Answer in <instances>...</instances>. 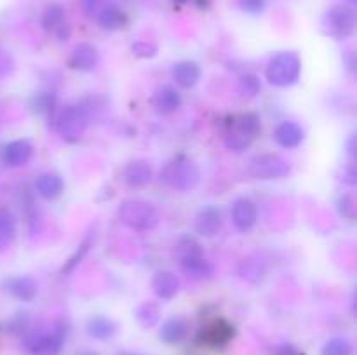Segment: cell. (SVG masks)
<instances>
[{"mask_svg": "<svg viewBox=\"0 0 357 355\" xmlns=\"http://www.w3.org/2000/svg\"><path fill=\"white\" fill-rule=\"evenodd\" d=\"M131 51H132V54L138 56V58H153V56L157 54L155 45L150 44V42H145V40H139V42H136V44H132Z\"/></svg>", "mask_w": 357, "mask_h": 355, "instance_id": "obj_34", "label": "cell"}, {"mask_svg": "<svg viewBox=\"0 0 357 355\" xmlns=\"http://www.w3.org/2000/svg\"><path fill=\"white\" fill-rule=\"evenodd\" d=\"M152 104L159 113H173L181 106V96L174 87L162 86L153 94Z\"/></svg>", "mask_w": 357, "mask_h": 355, "instance_id": "obj_18", "label": "cell"}, {"mask_svg": "<svg viewBox=\"0 0 357 355\" xmlns=\"http://www.w3.org/2000/svg\"><path fill=\"white\" fill-rule=\"evenodd\" d=\"M152 289L160 299H173L180 291V281L173 271H157L152 278Z\"/></svg>", "mask_w": 357, "mask_h": 355, "instance_id": "obj_19", "label": "cell"}, {"mask_svg": "<svg viewBox=\"0 0 357 355\" xmlns=\"http://www.w3.org/2000/svg\"><path fill=\"white\" fill-rule=\"evenodd\" d=\"M223 226L222 211L215 205L201 209L199 214L195 216V232L202 237H215Z\"/></svg>", "mask_w": 357, "mask_h": 355, "instance_id": "obj_9", "label": "cell"}, {"mask_svg": "<svg viewBox=\"0 0 357 355\" xmlns=\"http://www.w3.org/2000/svg\"><path fill=\"white\" fill-rule=\"evenodd\" d=\"M239 6L244 13L260 14L267 6V0H239Z\"/></svg>", "mask_w": 357, "mask_h": 355, "instance_id": "obj_37", "label": "cell"}, {"mask_svg": "<svg viewBox=\"0 0 357 355\" xmlns=\"http://www.w3.org/2000/svg\"><path fill=\"white\" fill-rule=\"evenodd\" d=\"M323 33L333 40H345L356 30V13L351 6H333L323 14L321 19Z\"/></svg>", "mask_w": 357, "mask_h": 355, "instance_id": "obj_4", "label": "cell"}, {"mask_svg": "<svg viewBox=\"0 0 357 355\" xmlns=\"http://www.w3.org/2000/svg\"><path fill=\"white\" fill-rule=\"evenodd\" d=\"M275 355H300V352L296 350V347H293L291 343H282L281 347L275 350Z\"/></svg>", "mask_w": 357, "mask_h": 355, "instance_id": "obj_42", "label": "cell"}, {"mask_svg": "<svg viewBox=\"0 0 357 355\" xmlns=\"http://www.w3.org/2000/svg\"><path fill=\"white\" fill-rule=\"evenodd\" d=\"M128 17H126V13L121 9L119 6H103L98 13V23L103 30L108 31H115V30H121L122 26L126 24Z\"/></svg>", "mask_w": 357, "mask_h": 355, "instance_id": "obj_21", "label": "cell"}, {"mask_svg": "<svg viewBox=\"0 0 357 355\" xmlns=\"http://www.w3.org/2000/svg\"><path fill=\"white\" fill-rule=\"evenodd\" d=\"M236 331L230 322H227L225 319H216L209 324L206 329H202V341L209 347H225L230 340L234 338Z\"/></svg>", "mask_w": 357, "mask_h": 355, "instance_id": "obj_11", "label": "cell"}, {"mask_svg": "<svg viewBox=\"0 0 357 355\" xmlns=\"http://www.w3.org/2000/svg\"><path fill=\"white\" fill-rule=\"evenodd\" d=\"M260 90H261L260 79H258L255 73H246V75H243L239 79V93L243 94V96L255 97Z\"/></svg>", "mask_w": 357, "mask_h": 355, "instance_id": "obj_31", "label": "cell"}, {"mask_svg": "<svg viewBox=\"0 0 357 355\" xmlns=\"http://www.w3.org/2000/svg\"><path fill=\"white\" fill-rule=\"evenodd\" d=\"M160 181L176 191H190L201 183V171L185 157H176L160 169Z\"/></svg>", "mask_w": 357, "mask_h": 355, "instance_id": "obj_1", "label": "cell"}, {"mask_svg": "<svg viewBox=\"0 0 357 355\" xmlns=\"http://www.w3.org/2000/svg\"><path fill=\"white\" fill-rule=\"evenodd\" d=\"M338 211H340L345 218L349 219L354 218L356 205H354V198H352V195H344V197H340V200H338Z\"/></svg>", "mask_w": 357, "mask_h": 355, "instance_id": "obj_36", "label": "cell"}, {"mask_svg": "<svg viewBox=\"0 0 357 355\" xmlns=\"http://www.w3.org/2000/svg\"><path fill=\"white\" fill-rule=\"evenodd\" d=\"M345 2H347L349 6H354V3L357 2V0H345Z\"/></svg>", "mask_w": 357, "mask_h": 355, "instance_id": "obj_45", "label": "cell"}, {"mask_svg": "<svg viewBox=\"0 0 357 355\" xmlns=\"http://www.w3.org/2000/svg\"><path fill=\"white\" fill-rule=\"evenodd\" d=\"M52 104H54V97H52V94H47V93H40L35 96V111L37 113H44V111H49L52 110Z\"/></svg>", "mask_w": 357, "mask_h": 355, "instance_id": "obj_35", "label": "cell"}, {"mask_svg": "<svg viewBox=\"0 0 357 355\" xmlns=\"http://www.w3.org/2000/svg\"><path fill=\"white\" fill-rule=\"evenodd\" d=\"M119 218L129 228L146 232L153 230L159 225V212L150 202L139 200V198H129L124 200L119 207Z\"/></svg>", "mask_w": 357, "mask_h": 355, "instance_id": "obj_3", "label": "cell"}, {"mask_svg": "<svg viewBox=\"0 0 357 355\" xmlns=\"http://www.w3.org/2000/svg\"><path fill=\"white\" fill-rule=\"evenodd\" d=\"M251 143H253V139L248 138V136H244L243 132L236 131L234 127H230L229 131H227L225 145H227V148L234 150V152H243V150H246Z\"/></svg>", "mask_w": 357, "mask_h": 355, "instance_id": "obj_29", "label": "cell"}, {"mask_svg": "<svg viewBox=\"0 0 357 355\" xmlns=\"http://www.w3.org/2000/svg\"><path fill=\"white\" fill-rule=\"evenodd\" d=\"M230 127L243 132V134L248 136V138L255 139L261 132V120L257 113H243L239 115V117L234 118Z\"/></svg>", "mask_w": 357, "mask_h": 355, "instance_id": "obj_23", "label": "cell"}, {"mask_svg": "<svg viewBox=\"0 0 357 355\" xmlns=\"http://www.w3.org/2000/svg\"><path fill=\"white\" fill-rule=\"evenodd\" d=\"M52 33L56 35V38H58V40H68L70 38V35H72V26H70L68 23H63V24H59L58 28H56L54 31H52Z\"/></svg>", "mask_w": 357, "mask_h": 355, "instance_id": "obj_41", "label": "cell"}, {"mask_svg": "<svg viewBox=\"0 0 357 355\" xmlns=\"http://www.w3.org/2000/svg\"><path fill=\"white\" fill-rule=\"evenodd\" d=\"M10 72H13V61H10L9 56L0 52V79L9 75Z\"/></svg>", "mask_w": 357, "mask_h": 355, "instance_id": "obj_39", "label": "cell"}, {"mask_svg": "<svg viewBox=\"0 0 357 355\" xmlns=\"http://www.w3.org/2000/svg\"><path fill=\"white\" fill-rule=\"evenodd\" d=\"M190 333V322L185 317H171L162 324L159 338L167 345H178L187 340Z\"/></svg>", "mask_w": 357, "mask_h": 355, "instance_id": "obj_15", "label": "cell"}, {"mask_svg": "<svg viewBox=\"0 0 357 355\" xmlns=\"http://www.w3.org/2000/svg\"><path fill=\"white\" fill-rule=\"evenodd\" d=\"M248 173L255 180H282V178H286L291 173V166L281 155H275V153H260V155H255L250 160V164H248Z\"/></svg>", "mask_w": 357, "mask_h": 355, "instance_id": "obj_5", "label": "cell"}, {"mask_svg": "<svg viewBox=\"0 0 357 355\" xmlns=\"http://www.w3.org/2000/svg\"><path fill=\"white\" fill-rule=\"evenodd\" d=\"M230 216H232V223L239 232H250L258 219V211L255 202L250 198H237L230 209Z\"/></svg>", "mask_w": 357, "mask_h": 355, "instance_id": "obj_7", "label": "cell"}, {"mask_svg": "<svg viewBox=\"0 0 357 355\" xmlns=\"http://www.w3.org/2000/svg\"><path fill=\"white\" fill-rule=\"evenodd\" d=\"M173 80L183 89H192L199 84L201 80V66L195 61H180L173 66Z\"/></svg>", "mask_w": 357, "mask_h": 355, "instance_id": "obj_16", "label": "cell"}, {"mask_svg": "<svg viewBox=\"0 0 357 355\" xmlns=\"http://www.w3.org/2000/svg\"><path fill=\"white\" fill-rule=\"evenodd\" d=\"M9 331L17 336H26L30 333V319H28L26 313H17L13 317L9 324Z\"/></svg>", "mask_w": 357, "mask_h": 355, "instance_id": "obj_33", "label": "cell"}, {"mask_svg": "<svg viewBox=\"0 0 357 355\" xmlns=\"http://www.w3.org/2000/svg\"><path fill=\"white\" fill-rule=\"evenodd\" d=\"M274 139L282 148H296L305 139V131L293 120H284L274 129Z\"/></svg>", "mask_w": 357, "mask_h": 355, "instance_id": "obj_13", "label": "cell"}, {"mask_svg": "<svg viewBox=\"0 0 357 355\" xmlns=\"http://www.w3.org/2000/svg\"><path fill=\"white\" fill-rule=\"evenodd\" d=\"M75 355H98V354L93 350H80V352H77Z\"/></svg>", "mask_w": 357, "mask_h": 355, "instance_id": "obj_43", "label": "cell"}, {"mask_svg": "<svg viewBox=\"0 0 357 355\" xmlns=\"http://www.w3.org/2000/svg\"><path fill=\"white\" fill-rule=\"evenodd\" d=\"M300 73H302V59L293 51H282L272 56L265 70L268 82L278 87L293 86L300 79Z\"/></svg>", "mask_w": 357, "mask_h": 355, "instance_id": "obj_2", "label": "cell"}, {"mask_svg": "<svg viewBox=\"0 0 357 355\" xmlns=\"http://www.w3.org/2000/svg\"><path fill=\"white\" fill-rule=\"evenodd\" d=\"M340 181H344L345 184H356V181H357V173H356L354 164H349L347 167H344V171H342Z\"/></svg>", "mask_w": 357, "mask_h": 355, "instance_id": "obj_38", "label": "cell"}, {"mask_svg": "<svg viewBox=\"0 0 357 355\" xmlns=\"http://www.w3.org/2000/svg\"><path fill=\"white\" fill-rule=\"evenodd\" d=\"M176 254L178 258H180V261L187 260V258H197V256H202V247L194 237L185 235L178 240Z\"/></svg>", "mask_w": 357, "mask_h": 355, "instance_id": "obj_27", "label": "cell"}, {"mask_svg": "<svg viewBox=\"0 0 357 355\" xmlns=\"http://www.w3.org/2000/svg\"><path fill=\"white\" fill-rule=\"evenodd\" d=\"M105 0H82V7L87 14L100 13V9L103 7Z\"/></svg>", "mask_w": 357, "mask_h": 355, "instance_id": "obj_40", "label": "cell"}, {"mask_svg": "<svg viewBox=\"0 0 357 355\" xmlns=\"http://www.w3.org/2000/svg\"><path fill=\"white\" fill-rule=\"evenodd\" d=\"M354 348L352 343L345 338H331L330 341H326L321 350V355H352Z\"/></svg>", "mask_w": 357, "mask_h": 355, "instance_id": "obj_28", "label": "cell"}, {"mask_svg": "<svg viewBox=\"0 0 357 355\" xmlns=\"http://www.w3.org/2000/svg\"><path fill=\"white\" fill-rule=\"evenodd\" d=\"M56 129L66 143H79L87 129V115L84 113L82 106L70 104L63 108L56 120Z\"/></svg>", "mask_w": 357, "mask_h": 355, "instance_id": "obj_6", "label": "cell"}, {"mask_svg": "<svg viewBox=\"0 0 357 355\" xmlns=\"http://www.w3.org/2000/svg\"><path fill=\"white\" fill-rule=\"evenodd\" d=\"M180 263L185 275H188L194 281H208V278L215 275V268L204 256L187 258V260H181Z\"/></svg>", "mask_w": 357, "mask_h": 355, "instance_id": "obj_20", "label": "cell"}, {"mask_svg": "<svg viewBox=\"0 0 357 355\" xmlns=\"http://www.w3.org/2000/svg\"><path fill=\"white\" fill-rule=\"evenodd\" d=\"M98 59H100L98 49L87 42H82V44H77L73 47L68 58V65L70 68L79 70V72H91V70L96 68Z\"/></svg>", "mask_w": 357, "mask_h": 355, "instance_id": "obj_12", "label": "cell"}, {"mask_svg": "<svg viewBox=\"0 0 357 355\" xmlns=\"http://www.w3.org/2000/svg\"><path fill=\"white\" fill-rule=\"evenodd\" d=\"M89 246H91V235H87L86 239H84V242L79 246V249L75 251V254H73V256L70 258L68 263H66L65 267H63V274H70V271H72L73 268H75L77 265H79L80 261H82V258L86 256L87 251H89Z\"/></svg>", "mask_w": 357, "mask_h": 355, "instance_id": "obj_32", "label": "cell"}, {"mask_svg": "<svg viewBox=\"0 0 357 355\" xmlns=\"http://www.w3.org/2000/svg\"><path fill=\"white\" fill-rule=\"evenodd\" d=\"M65 190V181L59 174L44 173L35 180V191L45 200H54Z\"/></svg>", "mask_w": 357, "mask_h": 355, "instance_id": "obj_17", "label": "cell"}, {"mask_svg": "<svg viewBox=\"0 0 357 355\" xmlns=\"http://www.w3.org/2000/svg\"><path fill=\"white\" fill-rule=\"evenodd\" d=\"M33 155V145L30 139H14L2 150V162L9 167L26 166Z\"/></svg>", "mask_w": 357, "mask_h": 355, "instance_id": "obj_8", "label": "cell"}, {"mask_svg": "<svg viewBox=\"0 0 357 355\" xmlns=\"http://www.w3.org/2000/svg\"><path fill=\"white\" fill-rule=\"evenodd\" d=\"M126 184L131 188H143L152 181L153 171L146 160H132L122 171Z\"/></svg>", "mask_w": 357, "mask_h": 355, "instance_id": "obj_14", "label": "cell"}, {"mask_svg": "<svg viewBox=\"0 0 357 355\" xmlns=\"http://www.w3.org/2000/svg\"><path fill=\"white\" fill-rule=\"evenodd\" d=\"M239 274L241 277L246 278L250 282H258L264 277V267L260 265V261L257 260H244L239 265Z\"/></svg>", "mask_w": 357, "mask_h": 355, "instance_id": "obj_30", "label": "cell"}, {"mask_svg": "<svg viewBox=\"0 0 357 355\" xmlns=\"http://www.w3.org/2000/svg\"><path fill=\"white\" fill-rule=\"evenodd\" d=\"M17 232L16 218L13 212L6 207H0V249L9 246L14 240Z\"/></svg>", "mask_w": 357, "mask_h": 355, "instance_id": "obj_24", "label": "cell"}, {"mask_svg": "<svg viewBox=\"0 0 357 355\" xmlns=\"http://www.w3.org/2000/svg\"><path fill=\"white\" fill-rule=\"evenodd\" d=\"M135 317L138 324L145 329H150L160 320V308L153 301H145L135 310Z\"/></svg>", "mask_w": 357, "mask_h": 355, "instance_id": "obj_25", "label": "cell"}, {"mask_svg": "<svg viewBox=\"0 0 357 355\" xmlns=\"http://www.w3.org/2000/svg\"><path fill=\"white\" fill-rule=\"evenodd\" d=\"M174 3H187V2H190V0H173Z\"/></svg>", "mask_w": 357, "mask_h": 355, "instance_id": "obj_44", "label": "cell"}, {"mask_svg": "<svg viewBox=\"0 0 357 355\" xmlns=\"http://www.w3.org/2000/svg\"><path fill=\"white\" fill-rule=\"evenodd\" d=\"M86 329L91 338H94L98 341H105L115 336V333H117V324L112 319H108V317L96 315L93 319H89Z\"/></svg>", "mask_w": 357, "mask_h": 355, "instance_id": "obj_22", "label": "cell"}, {"mask_svg": "<svg viewBox=\"0 0 357 355\" xmlns=\"http://www.w3.org/2000/svg\"><path fill=\"white\" fill-rule=\"evenodd\" d=\"M3 287L9 292L13 298L20 299V301L30 303L37 298L38 294V284L28 275H17V277H10L3 282Z\"/></svg>", "mask_w": 357, "mask_h": 355, "instance_id": "obj_10", "label": "cell"}, {"mask_svg": "<svg viewBox=\"0 0 357 355\" xmlns=\"http://www.w3.org/2000/svg\"><path fill=\"white\" fill-rule=\"evenodd\" d=\"M40 23L45 31H54L59 24L65 23V9L58 3H51V6L45 7Z\"/></svg>", "mask_w": 357, "mask_h": 355, "instance_id": "obj_26", "label": "cell"}]
</instances>
